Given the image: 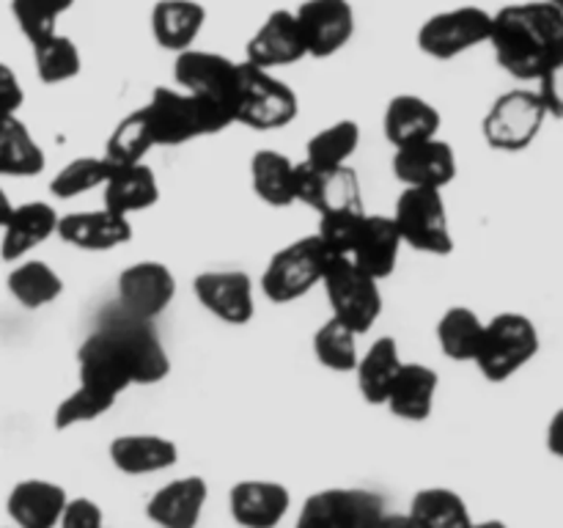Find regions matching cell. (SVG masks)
I'll return each instance as SVG.
<instances>
[{
    "label": "cell",
    "instance_id": "6da1fadb",
    "mask_svg": "<svg viewBox=\"0 0 563 528\" xmlns=\"http://www.w3.org/2000/svg\"><path fill=\"white\" fill-rule=\"evenodd\" d=\"M487 44L511 77L537 82L563 64V6L548 0L504 6L493 14Z\"/></svg>",
    "mask_w": 563,
    "mask_h": 528
},
{
    "label": "cell",
    "instance_id": "7a4b0ae2",
    "mask_svg": "<svg viewBox=\"0 0 563 528\" xmlns=\"http://www.w3.org/2000/svg\"><path fill=\"white\" fill-rule=\"evenodd\" d=\"M143 113L157 146H181L196 138L218 135L234 124L223 110L192 97L185 88H154Z\"/></svg>",
    "mask_w": 563,
    "mask_h": 528
},
{
    "label": "cell",
    "instance_id": "3957f363",
    "mask_svg": "<svg viewBox=\"0 0 563 528\" xmlns=\"http://www.w3.org/2000/svg\"><path fill=\"white\" fill-rule=\"evenodd\" d=\"M152 322L154 319L137 317L124 306H110V311L99 317L97 330L121 358L132 385L163 383L170 372V358Z\"/></svg>",
    "mask_w": 563,
    "mask_h": 528
},
{
    "label": "cell",
    "instance_id": "277c9868",
    "mask_svg": "<svg viewBox=\"0 0 563 528\" xmlns=\"http://www.w3.org/2000/svg\"><path fill=\"white\" fill-rule=\"evenodd\" d=\"M539 352V330L528 317L504 311L484 322L482 344L476 352V366L489 383H504L515 377Z\"/></svg>",
    "mask_w": 563,
    "mask_h": 528
},
{
    "label": "cell",
    "instance_id": "5b68a950",
    "mask_svg": "<svg viewBox=\"0 0 563 528\" xmlns=\"http://www.w3.org/2000/svg\"><path fill=\"white\" fill-rule=\"evenodd\" d=\"M390 218L399 229L401 242L410 245L412 251L432 253V256H449L454 251V234H451L443 190L405 187Z\"/></svg>",
    "mask_w": 563,
    "mask_h": 528
},
{
    "label": "cell",
    "instance_id": "8992f818",
    "mask_svg": "<svg viewBox=\"0 0 563 528\" xmlns=\"http://www.w3.org/2000/svg\"><path fill=\"white\" fill-rule=\"evenodd\" d=\"M300 110L297 94L269 69L240 61V91L234 105V124L251 130H280L291 124Z\"/></svg>",
    "mask_w": 563,
    "mask_h": 528
},
{
    "label": "cell",
    "instance_id": "52a82bcc",
    "mask_svg": "<svg viewBox=\"0 0 563 528\" xmlns=\"http://www.w3.org/2000/svg\"><path fill=\"white\" fill-rule=\"evenodd\" d=\"M322 286L328 292L333 317L350 324L357 336L377 324L379 314H383L379 280L363 273L350 256H330L322 275Z\"/></svg>",
    "mask_w": 563,
    "mask_h": 528
},
{
    "label": "cell",
    "instance_id": "ba28073f",
    "mask_svg": "<svg viewBox=\"0 0 563 528\" xmlns=\"http://www.w3.org/2000/svg\"><path fill=\"white\" fill-rule=\"evenodd\" d=\"M328 262L330 253L317 234L300 237L269 258L262 275V292L273 302L300 300L313 286L322 284Z\"/></svg>",
    "mask_w": 563,
    "mask_h": 528
},
{
    "label": "cell",
    "instance_id": "9c48e42d",
    "mask_svg": "<svg viewBox=\"0 0 563 528\" xmlns=\"http://www.w3.org/2000/svg\"><path fill=\"white\" fill-rule=\"evenodd\" d=\"M176 86L190 91L192 97L214 105L234 121L236 91H240V61H231L209 50L187 47L176 53L174 64Z\"/></svg>",
    "mask_w": 563,
    "mask_h": 528
},
{
    "label": "cell",
    "instance_id": "30bf717a",
    "mask_svg": "<svg viewBox=\"0 0 563 528\" xmlns=\"http://www.w3.org/2000/svg\"><path fill=\"white\" fill-rule=\"evenodd\" d=\"M385 520V498L366 487H328L302 504V528H366Z\"/></svg>",
    "mask_w": 563,
    "mask_h": 528
},
{
    "label": "cell",
    "instance_id": "8fae6325",
    "mask_svg": "<svg viewBox=\"0 0 563 528\" xmlns=\"http://www.w3.org/2000/svg\"><path fill=\"white\" fill-rule=\"evenodd\" d=\"M542 99L537 91L517 88L504 94L493 102V108L484 116V138L498 152H522L531 146L548 121Z\"/></svg>",
    "mask_w": 563,
    "mask_h": 528
},
{
    "label": "cell",
    "instance_id": "7c38bea8",
    "mask_svg": "<svg viewBox=\"0 0 563 528\" xmlns=\"http://www.w3.org/2000/svg\"><path fill=\"white\" fill-rule=\"evenodd\" d=\"M493 14L478 6H460V9L432 14L418 31V47L429 58L451 61L473 47H482L489 38Z\"/></svg>",
    "mask_w": 563,
    "mask_h": 528
},
{
    "label": "cell",
    "instance_id": "4fadbf2b",
    "mask_svg": "<svg viewBox=\"0 0 563 528\" xmlns=\"http://www.w3.org/2000/svg\"><path fill=\"white\" fill-rule=\"evenodd\" d=\"M306 55L330 58L355 36V9L350 0H306L295 9Z\"/></svg>",
    "mask_w": 563,
    "mask_h": 528
},
{
    "label": "cell",
    "instance_id": "5bb4252c",
    "mask_svg": "<svg viewBox=\"0 0 563 528\" xmlns=\"http://www.w3.org/2000/svg\"><path fill=\"white\" fill-rule=\"evenodd\" d=\"M198 302L229 324H247L256 314L253 280L245 270H207L192 280Z\"/></svg>",
    "mask_w": 563,
    "mask_h": 528
},
{
    "label": "cell",
    "instance_id": "9a60e30c",
    "mask_svg": "<svg viewBox=\"0 0 563 528\" xmlns=\"http://www.w3.org/2000/svg\"><path fill=\"white\" fill-rule=\"evenodd\" d=\"M456 152L438 135L407 143L394 154V174L405 187H434L443 190L456 179Z\"/></svg>",
    "mask_w": 563,
    "mask_h": 528
},
{
    "label": "cell",
    "instance_id": "2e32d148",
    "mask_svg": "<svg viewBox=\"0 0 563 528\" xmlns=\"http://www.w3.org/2000/svg\"><path fill=\"white\" fill-rule=\"evenodd\" d=\"M405 248L401 242L399 229H396L394 218L390 215H363L361 223H357L355 237H352V245L346 251V256L368 273L372 278L383 280L388 275H394L396 264H399V253Z\"/></svg>",
    "mask_w": 563,
    "mask_h": 528
},
{
    "label": "cell",
    "instance_id": "e0dca14e",
    "mask_svg": "<svg viewBox=\"0 0 563 528\" xmlns=\"http://www.w3.org/2000/svg\"><path fill=\"white\" fill-rule=\"evenodd\" d=\"M176 297V278L163 262H137L119 275V306L157 319Z\"/></svg>",
    "mask_w": 563,
    "mask_h": 528
},
{
    "label": "cell",
    "instance_id": "ac0fdd59",
    "mask_svg": "<svg viewBox=\"0 0 563 528\" xmlns=\"http://www.w3.org/2000/svg\"><path fill=\"white\" fill-rule=\"evenodd\" d=\"M308 58L306 44H302L300 28H297L295 11L278 9L258 25V31L247 38L245 61L247 64L275 69V66H289Z\"/></svg>",
    "mask_w": 563,
    "mask_h": 528
},
{
    "label": "cell",
    "instance_id": "d6986e66",
    "mask_svg": "<svg viewBox=\"0 0 563 528\" xmlns=\"http://www.w3.org/2000/svg\"><path fill=\"white\" fill-rule=\"evenodd\" d=\"M55 234L80 251H113L132 240V223L126 215L110 212L108 207L86 209L58 218Z\"/></svg>",
    "mask_w": 563,
    "mask_h": 528
},
{
    "label": "cell",
    "instance_id": "ffe728a7",
    "mask_svg": "<svg viewBox=\"0 0 563 528\" xmlns=\"http://www.w3.org/2000/svg\"><path fill=\"white\" fill-rule=\"evenodd\" d=\"M231 517L247 528H273L286 517L291 493L273 479H242L229 493Z\"/></svg>",
    "mask_w": 563,
    "mask_h": 528
},
{
    "label": "cell",
    "instance_id": "44dd1931",
    "mask_svg": "<svg viewBox=\"0 0 563 528\" xmlns=\"http://www.w3.org/2000/svg\"><path fill=\"white\" fill-rule=\"evenodd\" d=\"M58 226V212L47 201H27L20 207H11L9 218L0 226L3 240H0V256L5 262H20L33 248L47 242Z\"/></svg>",
    "mask_w": 563,
    "mask_h": 528
},
{
    "label": "cell",
    "instance_id": "7402d4cb",
    "mask_svg": "<svg viewBox=\"0 0 563 528\" xmlns=\"http://www.w3.org/2000/svg\"><path fill=\"white\" fill-rule=\"evenodd\" d=\"M209 487L201 476H181L146 501L148 520L165 528H192L201 520Z\"/></svg>",
    "mask_w": 563,
    "mask_h": 528
},
{
    "label": "cell",
    "instance_id": "603a6c76",
    "mask_svg": "<svg viewBox=\"0 0 563 528\" xmlns=\"http://www.w3.org/2000/svg\"><path fill=\"white\" fill-rule=\"evenodd\" d=\"M66 490L47 479H25L11 487L5 509L9 517L22 528H53L66 504Z\"/></svg>",
    "mask_w": 563,
    "mask_h": 528
},
{
    "label": "cell",
    "instance_id": "cb8c5ba5",
    "mask_svg": "<svg viewBox=\"0 0 563 528\" xmlns=\"http://www.w3.org/2000/svg\"><path fill=\"white\" fill-rule=\"evenodd\" d=\"M179 460V449L170 438L148 432L119 435L110 443V462L126 476H148V473L168 471Z\"/></svg>",
    "mask_w": 563,
    "mask_h": 528
},
{
    "label": "cell",
    "instance_id": "d4e9b609",
    "mask_svg": "<svg viewBox=\"0 0 563 528\" xmlns=\"http://www.w3.org/2000/svg\"><path fill=\"white\" fill-rule=\"evenodd\" d=\"M440 377L427 363H401L394 385L388 391L385 405L390 413L405 421H427L434 410V396H438Z\"/></svg>",
    "mask_w": 563,
    "mask_h": 528
},
{
    "label": "cell",
    "instance_id": "484cf974",
    "mask_svg": "<svg viewBox=\"0 0 563 528\" xmlns=\"http://www.w3.org/2000/svg\"><path fill=\"white\" fill-rule=\"evenodd\" d=\"M440 124H443L440 110L423 97H416V94L394 97L383 116V132L394 148L434 138L440 132Z\"/></svg>",
    "mask_w": 563,
    "mask_h": 528
},
{
    "label": "cell",
    "instance_id": "4316f807",
    "mask_svg": "<svg viewBox=\"0 0 563 528\" xmlns=\"http://www.w3.org/2000/svg\"><path fill=\"white\" fill-rule=\"evenodd\" d=\"M207 9L198 0H157L152 9L154 42L170 53L192 47L201 36Z\"/></svg>",
    "mask_w": 563,
    "mask_h": 528
},
{
    "label": "cell",
    "instance_id": "83f0119b",
    "mask_svg": "<svg viewBox=\"0 0 563 528\" xmlns=\"http://www.w3.org/2000/svg\"><path fill=\"white\" fill-rule=\"evenodd\" d=\"M104 204L110 212H119L130 218L132 212H143V209L154 207L159 198V185L154 170L146 163L135 165H119L110 170V176L102 185Z\"/></svg>",
    "mask_w": 563,
    "mask_h": 528
},
{
    "label": "cell",
    "instance_id": "f1b7e54d",
    "mask_svg": "<svg viewBox=\"0 0 563 528\" xmlns=\"http://www.w3.org/2000/svg\"><path fill=\"white\" fill-rule=\"evenodd\" d=\"M77 372H80V383L113 396L124 394L132 385L124 363L99 330H93L77 350Z\"/></svg>",
    "mask_w": 563,
    "mask_h": 528
},
{
    "label": "cell",
    "instance_id": "f546056e",
    "mask_svg": "<svg viewBox=\"0 0 563 528\" xmlns=\"http://www.w3.org/2000/svg\"><path fill=\"white\" fill-rule=\"evenodd\" d=\"M401 355L399 344H396L394 336H383V339L374 341L366 350V355L357 358L355 363V377H357V391H361L363 399L368 405H385L388 399V391L394 385L396 374L401 369Z\"/></svg>",
    "mask_w": 563,
    "mask_h": 528
},
{
    "label": "cell",
    "instance_id": "4dcf8cb0",
    "mask_svg": "<svg viewBox=\"0 0 563 528\" xmlns=\"http://www.w3.org/2000/svg\"><path fill=\"white\" fill-rule=\"evenodd\" d=\"M253 193L269 207H291L295 201V160L278 148H258L251 157Z\"/></svg>",
    "mask_w": 563,
    "mask_h": 528
},
{
    "label": "cell",
    "instance_id": "1f68e13d",
    "mask_svg": "<svg viewBox=\"0 0 563 528\" xmlns=\"http://www.w3.org/2000/svg\"><path fill=\"white\" fill-rule=\"evenodd\" d=\"M47 157L16 113L0 116V176H36Z\"/></svg>",
    "mask_w": 563,
    "mask_h": 528
},
{
    "label": "cell",
    "instance_id": "d6a6232c",
    "mask_svg": "<svg viewBox=\"0 0 563 528\" xmlns=\"http://www.w3.org/2000/svg\"><path fill=\"white\" fill-rule=\"evenodd\" d=\"M484 319L467 306H451L438 322V344L445 358L460 363L476 361L482 344Z\"/></svg>",
    "mask_w": 563,
    "mask_h": 528
},
{
    "label": "cell",
    "instance_id": "836d02e7",
    "mask_svg": "<svg viewBox=\"0 0 563 528\" xmlns=\"http://www.w3.org/2000/svg\"><path fill=\"white\" fill-rule=\"evenodd\" d=\"M410 520L423 528H467L473 522L465 498L449 487L418 490L410 504Z\"/></svg>",
    "mask_w": 563,
    "mask_h": 528
},
{
    "label": "cell",
    "instance_id": "e575fe53",
    "mask_svg": "<svg viewBox=\"0 0 563 528\" xmlns=\"http://www.w3.org/2000/svg\"><path fill=\"white\" fill-rule=\"evenodd\" d=\"M5 286H9L11 297L25 308L49 306L64 292L60 275L47 262H38V258H27V262L16 264L9 278H5Z\"/></svg>",
    "mask_w": 563,
    "mask_h": 528
},
{
    "label": "cell",
    "instance_id": "d590c367",
    "mask_svg": "<svg viewBox=\"0 0 563 528\" xmlns=\"http://www.w3.org/2000/svg\"><path fill=\"white\" fill-rule=\"evenodd\" d=\"M357 146H361V127L352 119H341L313 132L306 146V160L319 168H339L350 165Z\"/></svg>",
    "mask_w": 563,
    "mask_h": 528
},
{
    "label": "cell",
    "instance_id": "8d00e7d4",
    "mask_svg": "<svg viewBox=\"0 0 563 528\" xmlns=\"http://www.w3.org/2000/svg\"><path fill=\"white\" fill-rule=\"evenodd\" d=\"M154 146H157V143H154L152 130H148L146 113H143V108H137L132 110L126 119H121L119 124H115V130L110 132L102 157L108 160L113 168H119V165H135L143 163V157H146Z\"/></svg>",
    "mask_w": 563,
    "mask_h": 528
},
{
    "label": "cell",
    "instance_id": "74e56055",
    "mask_svg": "<svg viewBox=\"0 0 563 528\" xmlns=\"http://www.w3.org/2000/svg\"><path fill=\"white\" fill-rule=\"evenodd\" d=\"M33 64H36L38 80L47 82V86H58V82L71 80L82 69L77 44L58 31L33 44Z\"/></svg>",
    "mask_w": 563,
    "mask_h": 528
},
{
    "label": "cell",
    "instance_id": "f35d334b",
    "mask_svg": "<svg viewBox=\"0 0 563 528\" xmlns=\"http://www.w3.org/2000/svg\"><path fill=\"white\" fill-rule=\"evenodd\" d=\"M313 355L330 372H355V363L361 358L357 333L341 319L330 317L313 333Z\"/></svg>",
    "mask_w": 563,
    "mask_h": 528
},
{
    "label": "cell",
    "instance_id": "ab89813d",
    "mask_svg": "<svg viewBox=\"0 0 563 528\" xmlns=\"http://www.w3.org/2000/svg\"><path fill=\"white\" fill-rule=\"evenodd\" d=\"M71 6L75 0H11V14L22 36L36 44L58 31V20Z\"/></svg>",
    "mask_w": 563,
    "mask_h": 528
},
{
    "label": "cell",
    "instance_id": "60d3db41",
    "mask_svg": "<svg viewBox=\"0 0 563 528\" xmlns=\"http://www.w3.org/2000/svg\"><path fill=\"white\" fill-rule=\"evenodd\" d=\"M113 165L104 157H77L71 163H66L58 174L49 182V193L55 198H75L86 196V193L97 190L104 185V179L110 176Z\"/></svg>",
    "mask_w": 563,
    "mask_h": 528
},
{
    "label": "cell",
    "instance_id": "b9f144b4",
    "mask_svg": "<svg viewBox=\"0 0 563 528\" xmlns=\"http://www.w3.org/2000/svg\"><path fill=\"white\" fill-rule=\"evenodd\" d=\"M115 399H119V396L104 394V391L80 383L58 407H55V429H71L77 427V424L93 421V418L104 416V413L115 405Z\"/></svg>",
    "mask_w": 563,
    "mask_h": 528
},
{
    "label": "cell",
    "instance_id": "7bdbcfd3",
    "mask_svg": "<svg viewBox=\"0 0 563 528\" xmlns=\"http://www.w3.org/2000/svg\"><path fill=\"white\" fill-rule=\"evenodd\" d=\"M104 515L102 506L97 504L93 498H66L64 512L58 517V526L64 528H97L102 526Z\"/></svg>",
    "mask_w": 563,
    "mask_h": 528
},
{
    "label": "cell",
    "instance_id": "ee69618b",
    "mask_svg": "<svg viewBox=\"0 0 563 528\" xmlns=\"http://www.w3.org/2000/svg\"><path fill=\"white\" fill-rule=\"evenodd\" d=\"M561 75H563V64L555 66V69L544 72L542 77L537 80V97L542 99L544 110H548L550 119H561L563 113V88H561Z\"/></svg>",
    "mask_w": 563,
    "mask_h": 528
},
{
    "label": "cell",
    "instance_id": "f6af8a7d",
    "mask_svg": "<svg viewBox=\"0 0 563 528\" xmlns=\"http://www.w3.org/2000/svg\"><path fill=\"white\" fill-rule=\"evenodd\" d=\"M25 102V91H22L20 77L14 75L11 66L0 61V116H11L22 108Z\"/></svg>",
    "mask_w": 563,
    "mask_h": 528
},
{
    "label": "cell",
    "instance_id": "bcb514c9",
    "mask_svg": "<svg viewBox=\"0 0 563 528\" xmlns=\"http://www.w3.org/2000/svg\"><path fill=\"white\" fill-rule=\"evenodd\" d=\"M561 413H555L553 416V427H550V449H553V454H561V440H559V427H561Z\"/></svg>",
    "mask_w": 563,
    "mask_h": 528
},
{
    "label": "cell",
    "instance_id": "7dc6e473",
    "mask_svg": "<svg viewBox=\"0 0 563 528\" xmlns=\"http://www.w3.org/2000/svg\"><path fill=\"white\" fill-rule=\"evenodd\" d=\"M11 207H14V204L9 201V196H5V190H3V187H0V226H3L5 218H9Z\"/></svg>",
    "mask_w": 563,
    "mask_h": 528
},
{
    "label": "cell",
    "instance_id": "c3c4849f",
    "mask_svg": "<svg viewBox=\"0 0 563 528\" xmlns=\"http://www.w3.org/2000/svg\"><path fill=\"white\" fill-rule=\"evenodd\" d=\"M548 3H555V6H563V0H548Z\"/></svg>",
    "mask_w": 563,
    "mask_h": 528
}]
</instances>
